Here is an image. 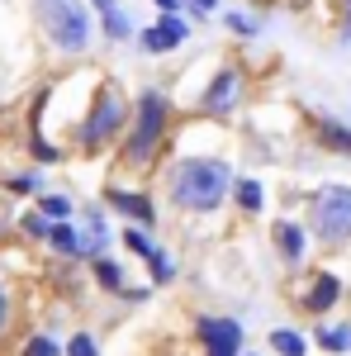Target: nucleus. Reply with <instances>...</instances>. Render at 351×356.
Here are the masks:
<instances>
[{"label":"nucleus","mask_w":351,"mask_h":356,"mask_svg":"<svg viewBox=\"0 0 351 356\" xmlns=\"http://www.w3.org/2000/svg\"><path fill=\"white\" fill-rule=\"evenodd\" d=\"M38 214H48L53 223H67L72 219V200H67V195H43V200H38Z\"/></svg>","instance_id":"aec40b11"},{"label":"nucleus","mask_w":351,"mask_h":356,"mask_svg":"<svg viewBox=\"0 0 351 356\" xmlns=\"http://www.w3.org/2000/svg\"><path fill=\"white\" fill-rule=\"evenodd\" d=\"M313 138L323 143L327 152H351V129H347V124H337V119H327V114L313 119Z\"/></svg>","instance_id":"ddd939ff"},{"label":"nucleus","mask_w":351,"mask_h":356,"mask_svg":"<svg viewBox=\"0 0 351 356\" xmlns=\"http://www.w3.org/2000/svg\"><path fill=\"white\" fill-rule=\"evenodd\" d=\"M270 352L275 356H309V342H304L295 328H275L270 332Z\"/></svg>","instance_id":"dca6fc26"},{"label":"nucleus","mask_w":351,"mask_h":356,"mask_svg":"<svg viewBox=\"0 0 351 356\" xmlns=\"http://www.w3.org/2000/svg\"><path fill=\"white\" fill-rule=\"evenodd\" d=\"M129 100H124V90L114 81H105L95 90V100H90V114L81 119V129H76V143H81L85 152H100L109 143H119V134H129Z\"/></svg>","instance_id":"7ed1b4c3"},{"label":"nucleus","mask_w":351,"mask_h":356,"mask_svg":"<svg viewBox=\"0 0 351 356\" xmlns=\"http://www.w3.org/2000/svg\"><path fill=\"white\" fill-rule=\"evenodd\" d=\"M100 24H105V38H114V43H119V38H129V33H133V24H129V15H124V10H119V5H114V10H105V15H100Z\"/></svg>","instance_id":"6ab92c4d"},{"label":"nucleus","mask_w":351,"mask_h":356,"mask_svg":"<svg viewBox=\"0 0 351 356\" xmlns=\"http://www.w3.org/2000/svg\"><path fill=\"white\" fill-rule=\"evenodd\" d=\"M152 5H157L162 15H181V0H152Z\"/></svg>","instance_id":"bb28decb"},{"label":"nucleus","mask_w":351,"mask_h":356,"mask_svg":"<svg viewBox=\"0 0 351 356\" xmlns=\"http://www.w3.org/2000/svg\"><path fill=\"white\" fill-rule=\"evenodd\" d=\"M166 129H171V100L162 90H142L133 105V119H129V134H124V166L129 171H152L157 152L166 143Z\"/></svg>","instance_id":"f03ea898"},{"label":"nucleus","mask_w":351,"mask_h":356,"mask_svg":"<svg viewBox=\"0 0 351 356\" xmlns=\"http://www.w3.org/2000/svg\"><path fill=\"white\" fill-rule=\"evenodd\" d=\"M186 38H190V29H186V19H181V15H157V24L138 33L142 53H176Z\"/></svg>","instance_id":"6e6552de"},{"label":"nucleus","mask_w":351,"mask_h":356,"mask_svg":"<svg viewBox=\"0 0 351 356\" xmlns=\"http://www.w3.org/2000/svg\"><path fill=\"white\" fill-rule=\"evenodd\" d=\"M24 356H62V347H57L53 337H28Z\"/></svg>","instance_id":"b1692460"},{"label":"nucleus","mask_w":351,"mask_h":356,"mask_svg":"<svg viewBox=\"0 0 351 356\" xmlns=\"http://www.w3.org/2000/svg\"><path fill=\"white\" fill-rule=\"evenodd\" d=\"M190 5H195L199 15H214V5H218V0H190Z\"/></svg>","instance_id":"cd10ccee"},{"label":"nucleus","mask_w":351,"mask_h":356,"mask_svg":"<svg viewBox=\"0 0 351 356\" xmlns=\"http://www.w3.org/2000/svg\"><path fill=\"white\" fill-rule=\"evenodd\" d=\"M109 209H119V214H124V219H133L138 228L157 223V204H152L147 195H133V191H109Z\"/></svg>","instance_id":"9b49d317"},{"label":"nucleus","mask_w":351,"mask_h":356,"mask_svg":"<svg viewBox=\"0 0 351 356\" xmlns=\"http://www.w3.org/2000/svg\"><path fill=\"white\" fill-rule=\"evenodd\" d=\"M48 243H53L62 257H81V228H72V223H53Z\"/></svg>","instance_id":"f3484780"},{"label":"nucleus","mask_w":351,"mask_h":356,"mask_svg":"<svg viewBox=\"0 0 351 356\" xmlns=\"http://www.w3.org/2000/svg\"><path fill=\"white\" fill-rule=\"evenodd\" d=\"M342 19H347V29H351V0H342Z\"/></svg>","instance_id":"c756f323"},{"label":"nucleus","mask_w":351,"mask_h":356,"mask_svg":"<svg viewBox=\"0 0 351 356\" xmlns=\"http://www.w3.org/2000/svg\"><path fill=\"white\" fill-rule=\"evenodd\" d=\"M38 19L43 33L53 38L62 53H85L90 43V15L81 0H38Z\"/></svg>","instance_id":"39448f33"},{"label":"nucleus","mask_w":351,"mask_h":356,"mask_svg":"<svg viewBox=\"0 0 351 356\" xmlns=\"http://www.w3.org/2000/svg\"><path fill=\"white\" fill-rule=\"evenodd\" d=\"M243 90H247L243 67H223V72H214V81L204 86V95H199V110L214 114V119H223V114H233L238 105H243Z\"/></svg>","instance_id":"423d86ee"},{"label":"nucleus","mask_w":351,"mask_h":356,"mask_svg":"<svg viewBox=\"0 0 351 356\" xmlns=\"http://www.w3.org/2000/svg\"><path fill=\"white\" fill-rule=\"evenodd\" d=\"M309 223H313V238L323 247H347L351 243V186L332 181L318 186L309 200Z\"/></svg>","instance_id":"20e7f679"},{"label":"nucleus","mask_w":351,"mask_h":356,"mask_svg":"<svg viewBox=\"0 0 351 356\" xmlns=\"http://www.w3.org/2000/svg\"><path fill=\"white\" fill-rule=\"evenodd\" d=\"M270 238H275V252L290 261V266H299L304 261V252H309V228L295 219H280L275 228H270Z\"/></svg>","instance_id":"1a4fd4ad"},{"label":"nucleus","mask_w":351,"mask_h":356,"mask_svg":"<svg viewBox=\"0 0 351 356\" xmlns=\"http://www.w3.org/2000/svg\"><path fill=\"white\" fill-rule=\"evenodd\" d=\"M105 243H109V228H105V214L100 209H85V228H81V257H100L105 252Z\"/></svg>","instance_id":"f8f14e48"},{"label":"nucleus","mask_w":351,"mask_h":356,"mask_svg":"<svg viewBox=\"0 0 351 356\" xmlns=\"http://www.w3.org/2000/svg\"><path fill=\"white\" fill-rule=\"evenodd\" d=\"M318 347L332 352V356L351 352V323H323V328H318Z\"/></svg>","instance_id":"4468645a"},{"label":"nucleus","mask_w":351,"mask_h":356,"mask_svg":"<svg viewBox=\"0 0 351 356\" xmlns=\"http://www.w3.org/2000/svg\"><path fill=\"white\" fill-rule=\"evenodd\" d=\"M90 5H95L100 15H105V10H114V0H90Z\"/></svg>","instance_id":"c85d7f7f"},{"label":"nucleus","mask_w":351,"mask_h":356,"mask_svg":"<svg viewBox=\"0 0 351 356\" xmlns=\"http://www.w3.org/2000/svg\"><path fill=\"white\" fill-rule=\"evenodd\" d=\"M147 271H152V285H171V280H176V266H171V257H166L162 247L147 257Z\"/></svg>","instance_id":"412c9836"},{"label":"nucleus","mask_w":351,"mask_h":356,"mask_svg":"<svg viewBox=\"0 0 351 356\" xmlns=\"http://www.w3.org/2000/svg\"><path fill=\"white\" fill-rule=\"evenodd\" d=\"M95 280L114 290V295H124V266L119 261H109V257H95Z\"/></svg>","instance_id":"a211bd4d"},{"label":"nucleus","mask_w":351,"mask_h":356,"mask_svg":"<svg viewBox=\"0 0 351 356\" xmlns=\"http://www.w3.org/2000/svg\"><path fill=\"white\" fill-rule=\"evenodd\" d=\"M223 19H228V29H233V33H243V38H252V33H256V19H247V15H223Z\"/></svg>","instance_id":"393cba45"},{"label":"nucleus","mask_w":351,"mask_h":356,"mask_svg":"<svg viewBox=\"0 0 351 356\" xmlns=\"http://www.w3.org/2000/svg\"><path fill=\"white\" fill-rule=\"evenodd\" d=\"M67 356H100V347H95V337H90V332H76V337L67 342Z\"/></svg>","instance_id":"5701e85b"},{"label":"nucleus","mask_w":351,"mask_h":356,"mask_svg":"<svg viewBox=\"0 0 351 356\" xmlns=\"http://www.w3.org/2000/svg\"><path fill=\"white\" fill-rule=\"evenodd\" d=\"M233 200H238V209H243V214H256V209H261V200H266V195H261V181H252V176L233 181Z\"/></svg>","instance_id":"2eb2a0df"},{"label":"nucleus","mask_w":351,"mask_h":356,"mask_svg":"<svg viewBox=\"0 0 351 356\" xmlns=\"http://www.w3.org/2000/svg\"><path fill=\"white\" fill-rule=\"evenodd\" d=\"M124 247H129V252H138L142 261H147V257L157 252V247H152V238H147L142 228H124Z\"/></svg>","instance_id":"4be33fe9"},{"label":"nucleus","mask_w":351,"mask_h":356,"mask_svg":"<svg viewBox=\"0 0 351 356\" xmlns=\"http://www.w3.org/2000/svg\"><path fill=\"white\" fill-rule=\"evenodd\" d=\"M10 328V295H5V285H0V332Z\"/></svg>","instance_id":"a878e982"},{"label":"nucleus","mask_w":351,"mask_h":356,"mask_svg":"<svg viewBox=\"0 0 351 356\" xmlns=\"http://www.w3.org/2000/svg\"><path fill=\"white\" fill-rule=\"evenodd\" d=\"M337 300H342V280L332 271H318L309 280V290H304V309H309V314H327Z\"/></svg>","instance_id":"9d476101"},{"label":"nucleus","mask_w":351,"mask_h":356,"mask_svg":"<svg viewBox=\"0 0 351 356\" xmlns=\"http://www.w3.org/2000/svg\"><path fill=\"white\" fill-rule=\"evenodd\" d=\"M195 337L204 342V356H243V323L238 318H195Z\"/></svg>","instance_id":"0eeeda50"},{"label":"nucleus","mask_w":351,"mask_h":356,"mask_svg":"<svg viewBox=\"0 0 351 356\" xmlns=\"http://www.w3.org/2000/svg\"><path fill=\"white\" fill-rule=\"evenodd\" d=\"M166 195L186 214H214L233 195V166L223 157H181L166 171Z\"/></svg>","instance_id":"f257e3e1"}]
</instances>
